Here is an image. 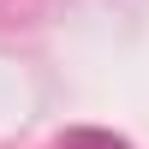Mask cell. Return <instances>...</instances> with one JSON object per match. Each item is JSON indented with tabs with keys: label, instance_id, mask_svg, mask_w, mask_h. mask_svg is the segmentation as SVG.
<instances>
[{
	"label": "cell",
	"instance_id": "cell-1",
	"mask_svg": "<svg viewBox=\"0 0 149 149\" xmlns=\"http://www.w3.org/2000/svg\"><path fill=\"white\" fill-rule=\"evenodd\" d=\"M66 149H125V143L107 131H66Z\"/></svg>",
	"mask_w": 149,
	"mask_h": 149
}]
</instances>
